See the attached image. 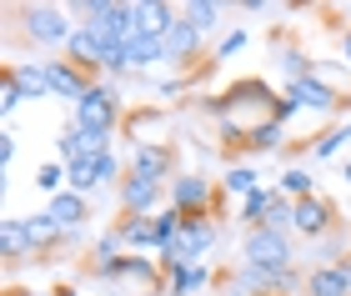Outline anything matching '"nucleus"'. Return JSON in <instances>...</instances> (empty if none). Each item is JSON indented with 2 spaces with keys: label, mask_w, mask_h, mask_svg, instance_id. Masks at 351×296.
Wrapping results in <instances>:
<instances>
[{
  "label": "nucleus",
  "mask_w": 351,
  "mask_h": 296,
  "mask_svg": "<svg viewBox=\"0 0 351 296\" xmlns=\"http://www.w3.org/2000/svg\"><path fill=\"white\" fill-rule=\"evenodd\" d=\"M281 296H296V291H281Z\"/></svg>",
  "instance_id": "obj_35"
},
{
  "label": "nucleus",
  "mask_w": 351,
  "mask_h": 296,
  "mask_svg": "<svg viewBox=\"0 0 351 296\" xmlns=\"http://www.w3.org/2000/svg\"><path fill=\"white\" fill-rule=\"evenodd\" d=\"M341 60L351 66V30H341Z\"/></svg>",
  "instance_id": "obj_31"
},
{
  "label": "nucleus",
  "mask_w": 351,
  "mask_h": 296,
  "mask_svg": "<svg viewBox=\"0 0 351 296\" xmlns=\"http://www.w3.org/2000/svg\"><path fill=\"white\" fill-rule=\"evenodd\" d=\"M276 196H281V191H266V186H261V191H251V196L241 201V221L261 226L266 216H271V206H276Z\"/></svg>",
  "instance_id": "obj_22"
},
{
  "label": "nucleus",
  "mask_w": 351,
  "mask_h": 296,
  "mask_svg": "<svg viewBox=\"0 0 351 296\" xmlns=\"http://www.w3.org/2000/svg\"><path fill=\"white\" fill-rule=\"evenodd\" d=\"M346 136H351V121H346Z\"/></svg>",
  "instance_id": "obj_33"
},
{
  "label": "nucleus",
  "mask_w": 351,
  "mask_h": 296,
  "mask_svg": "<svg viewBox=\"0 0 351 296\" xmlns=\"http://www.w3.org/2000/svg\"><path fill=\"white\" fill-rule=\"evenodd\" d=\"M45 81H51V96H60V101H81L86 90L95 86V75H86L81 66H71V60H45Z\"/></svg>",
  "instance_id": "obj_10"
},
{
  "label": "nucleus",
  "mask_w": 351,
  "mask_h": 296,
  "mask_svg": "<svg viewBox=\"0 0 351 296\" xmlns=\"http://www.w3.org/2000/svg\"><path fill=\"white\" fill-rule=\"evenodd\" d=\"M291 226L301 236H326L331 226H337V206H331L326 196H306V201H291Z\"/></svg>",
  "instance_id": "obj_7"
},
{
  "label": "nucleus",
  "mask_w": 351,
  "mask_h": 296,
  "mask_svg": "<svg viewBox=\"0 0 351 296\" xmlns=\"http://www.w3.org/2000/svg\"><path fill=\"white\" fill-rule=\"evenodd\" d=\"M45 216L60 226V231H81L86 221H90V206H86V196H75V191H60V196H51V206H45Z\"/></svg>",
  "instance_id": "obj_12"
},
{
  "label": "nucleus",
  "mask_w": 351,
  "mask_h": 296,
  "mask_svg": "<svg viewBox=\"0 0 351 296\" xmlns=\"http://www.w3.org/2000/svg\"><path fill=\"white\" fill-rule=\"evenodd\" d=\"M15 15H21L25 36H30V40H40V45H66V40L75 36L71 21H66L71 10H60V5H21Z\"/></svg>",
  "instance_id": "obj_3"
},
{
  "label": "nucleus",
  "mask_w": 351,
  "mask_h": 296,
  "mask_svg": "<svg viewBox=\"0 0 351 296\" xmlns=\"http://www.w3.org/2000/svg\"><path fill=\"white\" fill-rule=\"evenodd\" d=\"M10 81L25 90V101H36V96H51V81H45V60H10Z\"/></svg>",
  "instance_id": "obj_17"
},
{
  "label": "nucleus",
  "mask_w": 351,
  "mask_h": 296,
  "mask_svg": "<svg viewBox=\"0 0 351 296\" xmlns=\"http://www.w3.org/2000/svg\"><path fill=\"white\" fill-rule=\"evenodd\" d=\"M281 136H286V126H281V121H266V126H256V131H251L246 136V151H271V146H281Z\"/></svg>",
  "instance_id": "obj_24"
},
{
  "label": "nucleus",
  "mask_w": 351,
  "mask_h": 296,
  "mask_svg": "<svg viewBox=\"0 0 351 296\" xmlns=\"http://www.w3.org/2000/svg\"><path fill=\"white\" fill-rule=\"evenodd\" d=\"M346 186H351V161H346Z\"/></svg>",
  "instance_id": "obj_32"
},
{
  "label": "nucleus",
  "mask_w": 351,
  "mask_h": 296,
  "mask_svg": "<svg viewBox=\"0 0 351 296\" xmlns=\"http://www.w3.org/2000/svg\"><path fill=\"white\" fill-rule=\"evenodd\" d=\"M281 191L291 196V201H306V196H316V181L306 176V171H286V176H281Z\"/></svg>",
  "instance_id": "obj_26"
},
{
  "label": "nucleus",
  "mask_w": 351,
  "mask_h": 296,
  "mask_svg": "<svg viewBox=\"0 0 351 296\" xmlns=\"http://www.w3.org/2000/svg\"><path fill=\"white\" fill-rule=\"evenodd\" d=\"M286 101L306 106V111H322V116H331V111H341V106H346V96H337V90H331L326 81H316V75L291 81V86H286Z\"/></svg>",
  "instance_id": "obj_9"
},
{
  "label": "nucleus",
  "mask_w": 351,
  "mask_h": 296,
  "mask_svg": "<svg viewBox=\"0 0 351 296\" xmlns=\"http://www.w3.org/2000/svg\"><path fill=\"white\" fill-rule=\"evenodd\" d=\"M196 51H201V30L191 25V21H176L171 36H166V60H171V66H186Z\"/></svg>",
  "instance_id": "obj_18"
},
{
  "label": "nucleus",
  "mask_w": 351,
  "mask_h": 296,
  "mask_svg": "<svg viewBox=\"0 0 351 296\" xmlns=\"http://www.w3.org/2000/svg\"><path fill=\"white\" fill-rule=\"evenodd\" d=\"M0 251H5V261H36V241H30L25 216H10V221H0Z\"/></svg>",
  "instance_id": "obj_14"
},
{
  "label": "nucleus",
  "mask_w": 351,
  "mask_h": 296,
  "mask_svg": "<svg viewBox=\"0 0 351 296\" xmlns=\"http://www.w3.org/2000/svg\"><path fill=\"white\" fill-rule=\"evenodd\" d=\"M60 296H75V291H60Z\"/></svg>",
  "instance_id": "obj_34"
},
{
  "label": "nucleus",
  "mask_w": 351,
  "mask_h": 296,
  "mask_svg": "<svg viewBox=\"0 0 351 296\" xmlns=\"http://www.w3.org/2000/svg\"><path fill=\"white\" fill-rule=\"evenodd\" d=\"M110 176H121V156L110 151V156H81V161H71L66 166V186L75 196H86L95 191V186H106Z\"/></svg>",
  "instance_id": "obj_5"
},
{
  "label": "nucleus",
  "mask_w": 351,
  "mask_h": 296,
  "mask_svg": "<svg viewBox=\"0 0 351 296\" xmlns=\"http://www.w3.org/2000/svg\"><path fill=\"white\" fill-rule=\"evenodd\" d=\"M131 171H141V176H156V181H176V146L171 141H141L136 156H131Z\"/></svg>",
  "instance_id": "obj_8"
},
{
  "label": "nucleus",
  "mask_w": 351,
  "mask_h": 296,
  "mask_svg": "<svg viewBox=\"0 0 351 296\" xmlns=\"http://www.w3.org/2000/svg\"><path fill=\"white\" fill-rule=\"evenodd\" d=\"M10 156H15V136H0V166H10Z\"/></svg>",
  "instance_id": "obj_30"
},
{
  "label": "nucleus",
  "mask_w": 351,
  "mask_h": 296,
  "mask_svg": "<svg viewBox=\"0 0 351 296\" xmlns=\"http://www.w3.org/2000/svg\"><path fill=\"white\" fill-rule=\"evenodd\" d=\"M21 101H25V90H21V86H15V81H10V75H5V81H0V111H5V116H10V111H15V106H21Z\"/></svg>",
  "instance_id": "obj_28"
},
{
  "label": "nucleus",
  "mask_w": 351,
  "mask_h": 296,
  "mask_svg": "<svg viewBox=\"0 0 351 296\" xmlns=\"http://www.w3.org/2000/svg\"><path fill=\"white\" fill-rule=\"evenodd\" d=\"M121 236H125V246H156V251H161L156 216H125V221H121Z\"/></svg>",
  "instance_id": "obj_20"
},
{
  "label": "nucleus",
  "mask_w": 351,
  "mask_h": 296,
  "mask_svg": "<svg viewBox=\"0 0 351 296\" xmlns=\"http://www.w3.org/2000/svg\"><path fill=\"white\" fill-rule=\"evenodd\" d=\"M241 45H246V30H236V36H226V40H221L216 60H221V56H236V51H241Z\"/></svg>",
  "instance_id": "obj_29"
},
{
  "label": "nucleus",
  "mask_w": 351,
  "mask_h": 296,
  "mask_svg": "<svg viewBox=\"0 0 351 296\" xmlns=\"http://www.w3.org/2000/svg\"><path fill=\"white\" fill-rule=\"evenodd\" d=\"M206 282H211V271H206V267H176L171 282H166V291L171 296H191V291H201Z\"/></svg>",
  "instance_id": "obj_21"
},
{
  "label": "nucleus",
  "mask_w": 351,
  "mask_h": 296,
  "mask_svg": "<svg viewBox=\"0 0 351 296\" xmlns=\"http://www.w3.org/2000/svg\"><path fill=\"white\" fill-rule=\"evenodd\" d=\"M161 191H171L166 181L141 176V171H125V176H121V206H125V216H156Z\"/></svg>",
  "instance_id": "obj_6"
},
{
  "label": "nucleus",
  "mask_w": 351,
  "mask_h": 296,
  "mask_svg": "<svg viewBox=\"0 0 351 296\" xmlns=\"http://www.w3.org/2000/svg\"><path fill=\"white\" fill-rule=\"evenodd\" d=\"M221 186H226L231 196H236V191H241V196L261 191V186H256V171H251V166H231V171H226V181H221Z\"/></svg>",
  "instance_id": "obj_25"
},
{
  "label": "nucleus",
  "mask_w": 351,
  "mask_h": 296,
  "mask_svg": "<svg viewBox=\"0 0 351 296\" xmlns=\"http://www.w3.org/2000/svg\"><path fill=\"white\" fill-rule=\"evenodd\" d=\"M306 296H351V261H326L306 271Z\"/></svg>",
  "instance_id": "obj_11"
},
{
  "label": "nucleus",
  "mask_w": 351,
  "mask_h": 296,
  "mask_svg": "<svg viewBox=\"0 0 351 296\" xmlns=\"http://www.w3.org/2000/svg\"><path fill=\"white\" fill-rule=\"evenodd\" d=\"M116 296H121V291H116Z\"/></svg>",
  "instance_id": "obj_36"
},
{
  "label": "nucleus",
  "mask_w": 351,
  "mask_h": 296,
  "mask_svg": "<svg viewBox=\"0 0 351 296\" xmlns=\"http://www.w3.org/2000/svg\"><path fill=\"white\" fill-rule=\"evenodd\" d=\"M241 256L246 267H261V271H291V236L276 226H246L241 236Z\"/></svg>",
  "instance_id": "obj_1"
},
{
  "label": "nucleus",
  "mask_w": 351,
  "mask_h": 296,
  "mask_svg": "<svg viewBox=\"0 0 351 296\" xmlns=\"http://www.w3.org/2000/svg\"><path fill=\"white\" fill-rule=\"evenodd\" d=\"M166 60V40H156V36H141L125 45V66H136V71H146V66H161Z\"/></svg>",
  "instance_id": "obj_19"
},
{
  "label": "nucleus",
  "mask_w": 351,
  "mask_h": 296,
  "mask_svg": "<svg viewBox=\"0 0 351 296\" xmlns=\"http://www.w3.org/2000/svg\"><path fill=\"white\" fill-rule=\"evenodd\" d=\"M141 36H156V40H166L171 36V25L181 21V10L166 5V0H141Z\"/></svg>",
  "instance_id": "obj_15"
},
{
  "label": "nucleus",
  "mask_w": 351,
  "mask_h": 296,
  "mask_svg": "<svg viewBox=\"0 0 351 296\" xmlns=\"http://www.w3.org/2000/svg\"><path fill=\"white\" fill-rule=\"evenodd\" d=\"M116 121H121V96H116V86L95 81L86 96L75 101V126H81V131H101V136H110V131H116Z\"/></svg>",
  "instance_id": "obj_2"
},
{
  "label": "nucleus",
  "mask_w": 351,
  "mask_h": 296,
  "mask_svg": "<svg viewBox=\"0 0 351 296\" xmlns=\"http://www.w3.org/2000/svg\"><path fill=\"white\" fill-rule=\"evenodd\" d=\"M216 15H221V5H216V0H191V5H181V21H191V25L201 30V36L216 25Z\"/></svg>",
  "instance_id": "obj_23"
},
{
  "label": "nucleus",
  "mask_w": 351,
  "mask_h": 296,
  "mask_svg": "<svg viewBox=\"0 0 351 296\" xmlns=\"http://www.w3.org/2000/svg\"><path fill=\"white\" fill-rule=\"evenodd\" d=\"M36 186H40V191H51V196H60V186H66V166H40L36 171Z\"/></svg>",
  "instance_id": "obj_27"
},
{
  "label": "nucleus",
  "mask_w": 351,
  "mask_h": 296,
  "mask_svg": "<svg viewBox=\"0 0 351 296\" xmlns=\"http://www.w3.org/2000/svg\"><path fill=\"white\" fill-rule=\"evenodd\" d=\"M171 206L181 216H211L216 221V186L206 176H176L171 181Z\"/></svg>",
  "instance_id": "obj_4"
},
{
  "label": "nucleus",
  "mask_w": 351,
  "mask_h": 296,
  "mask_svg": "<svg viewBox=\"0 0 351 296\" xmlns=\"http://www.w3.org/2000/svg\"><path fill=\"white\" fill-rule=\"evenodd\" d=\"M66 60H71V66H81V71L90 75V66H101V60H106V45L95 40L86 25H75V36L66 40Z\"/></svg>",
  "instance_id": "obj_16"
},
{
  "label": "nucleus",
  "mask_w": 351,
  "mask_h": 296,
  "mask_svg": "<svg viewBox=\"0 0 351 296\" xmlns=\"http://www.w3.org/2000/svg\"><path fill=\"white\" fill-rule=\"evenodd\" d=\"M81 156H110V136L101 131H81V126H71L66 136H60V161H81Z\"/></svg>",
  "instance_id": "obj_13"
}]
</instances>
